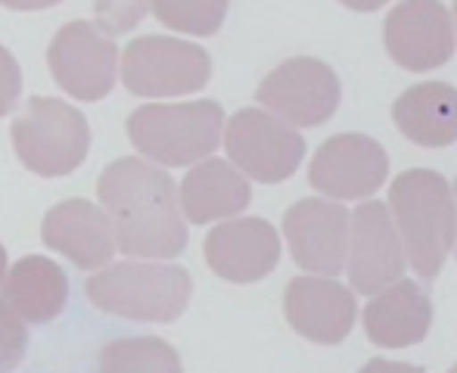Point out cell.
Masks as SVG:
<instances>
[{
    "mask_svg": "<svg viewBox=\"0 0 457 373\" xmlns=\"http://www.w3.org/2000/svg\"><path fill=\"white\" fill-rule=\"evenodd\" d=\"M205 261L228 283H259L280 261V236L265 218H224L205 236Z\"/></svg>",
    "mask_w": 457,
    "mask_h": 373,
    "instance_id": "obj_15",
    "label": "cell"
},
{
    "mask_svg": "<svg viewBox=\"0 0 457 373\" xmlns=\"http://www.w3.org/2000/svg\"><path fill=\"white\" fill-rule=\"evenodd\" d=\"M454 22H457V0H454Z\"/></svg>",
    "mask_w": 457,
    "mask_h": 373,
    "instance_id": "obj_31",
    "label": "cell"
},
{
    "mask_svg": "<svg viewBox=\"0 0 457 373\" xmlns=\"http://www.w3.org/2000/svg\"><path fill=\"white\" fill-rule=\"evenodd\" d=\"M358 373H427V370L414 368V364H398V361H386V358H373V361H367Z\"/></svg>",
    "mask_w": 457,
    "mask_h": 373,
    "instance_id": "obj_26",
    "label": "cell"
},
{
    "mask_svg": "<svg viewBox=\"0 0 457 373\" xmlns=\"http://www.w3.org/2000/svg\"><path fill=\"white\" fill-rule=\"evenodd\" d=\"M339 4H345L355 12H373V10H379V6L389 4V0H339Z\"/></svg>",
    "mask_w": 457,
    "mask_h": 373,
    "instance_id": "obj_28",
    "label": "cell"
},
{
    "mask_svg": "<svg viewBox=\"0 0 457 373\" xmlns=\"http://www.w3.org/2000/svg\"><path fill=\"white\" fill-rule=\"evenodd\" d=\"M389 159L373 137L364 134H337L314 153L308 169V181L324 196L345 203V199H367L386 184Z\"/></svg>",
    "mask_w": 457,
    "mask_h": 373,
    "instance_id": "obj_13",
    "label": "cell"
},
{
    "mask_svg": "<svg viewBox=\"0 0 457 373\" xmlns=\"http://www.w3.org/2000/svg\"><path fill=\"white\" fill-rule=\"evenodd\" d=\"M339 94V79L327 62L295 56L265 75L255 100L289 128H318L333 119Z\"/></svg>",
    "mask_w": 457,
    "mask_h": 373,
    "instance_id": "obj_9",
    "label": "cell"
},
{
    "mask_svg": "<svg viewBox=\"0 0 457 373\" xmlns=\"http://www.w3.org/2000/svg\"><path fill=\"white\" fill-rule=\"evenodd\" d=\"M224 109L215 100L146 103L128 119L134 150L162 169H184L209 159L221 146Z\"/></svg>",
    "mask_w": 457,
    "mask_h": 373,
    "instance_id": "obj_4",
    "label": "cell"
},
{
    "mask_svg": "<svg viewBox=\"0 0 457 373\" xmlns=\"http://www.w3.org/2000/svg\"><path fill=\"white\" fill-rule=\"evenodd\" d=\"M19 94H22V72H19V62H16V56L0 44V119L16 109Z\"/></svg>",
    "mask_w": 457,
    "mask_h": 373,
    "instance_id": "obj_25",
    "label": "cell"
},
{
    "mask_svg": "<svg viewBox=\"0 0 457 373\" xmlns=\"http://www.w3.org/2000/svg\"><path fill=\"white\" fill-rule=\"evenodd\" d=\"M221 144L234 169L259 184H280L305 159V140L295 128L265 109H240L224 121Z\"/></svg>",
    "mask_w": 457,
    "mask_h": 373,
    "instance_id": "obj_7",
    "label": "cell"
},
{
    "mask_svg": "<svg viewBox=\"0 0 457 373\" xmlns=\"http://www.w3.org/2000/svg\"><path fill=\"white\" fill-rule=\"evenodd\" d=\"M352 211L337 199H299L283 218L295 265L318 278H337L349 253Z\"/></svg>",
    "mask_w": 457,
    "mask_h": 373,
    "instance_id": "obj_11",
    "label": "cell"
},
{
    "mask_svg": "<svg viewBox=\"0 0 457 373\" xmlns=\"http://www.w3.org/2000/svg\"><path fill=\"white\" fill-rule=\"evenodd\" d=\"M383 41L389 56L411 72H429L452 60L454 22L439 0H402L386 16Z\"/></svg>",
    "mask_w": 457,
    "mask_h": 373,
    "instance_id": "obj_12",
    "label": "cell"
},
{
    "mask_svg": "<svg viewBox=\"0 0 457 373\" xmlns=\"http://www.w3.org/2000/svg\"><path fill=\"white\" fill-rule=\"evenodd\" d=\"M41 240L47 249L60 253L81 271H100L115 261V234L112 221L103 205L91 199H62L44 215Z\"/></svg>",
    "mask_w": 457,
    "mask_h": 373,
    "instance_id": "obj_14",
    "label": "cell"
},
{
    "mask_svg": "<svg viewBox=\"0 0 457 373\" xmlns=\"http://www.w3.org/2000/svg\"><path fill=\"white\" fill-rule=\"evenodd\" d=\"M389 205L408 265L420 280H436L457 236L454 190L439 171L411 169L392 181Z\"/></svg>",
    "mask_w": 457,
    "mask_h": 373,
    "instance_id": "obj_2",
    "label": "cell"
},
{
    "mask_svg": "<svg viewBox=\"0 0 457 373\" xmlns=\"http://www.w3.org/2000/svg\"><path fill=\"white\" fill-rule=\"evenodd\" d=\"M4 278H6V249L0 243V286H4Z\"/></svg>",
    "mask_w": 457,
    "mask_h": 373,
    "instance_id": "obj_29",
    "label": "cell"
},
{
    "mask_svg": "<svg viewBox=\"0 0 457 373\" xmlns=\"http://www.w3.org/2000/svg\"><path fill=\"white\" fill-rule=\"evenodd\" d=\"M47 66L54 81L72 100L96 103L119 79V44L91 19L66 22L47 47Z\"/></svg>",
    "mask_w": 457,
    "mask_h": 373,
    "instance_id": "obj_8",
    "label": "cell"
},
{
    "mask_svg": "<svg viewBox=\"0 0 457 373\" xmlns=\"http://www.w3.org/2000/svg\"><path fill=\"white\" fill-rule=\"evenodd\" d=\"M433 324V302L427 289L414 280H395L373 293V302L364 308L367 339L379 349H408L423 343Z\"/></svg>",
    "mask_w": 457,
    "mask_h": 373,
    "instance_id": "obj_17",
    "label": "cell"
},
{
    "mask_svg": "<svg viewBox=\"0 0 457 373\" xmlns=\"http://www.w3.org/2000/svg\"><path fill=\"white\" fill-rule=\"evenodd\" d=\"M345 268H349L352 289L361 295H373L389 283L402 280L408 259H404L402 236L395 230L389 205L361 199V205L352 211Z\"/></svg>",
    "mask_w": 457,
    "mask_h": 373,
    "instance_id": "obj_10",
    "label": "cell"
},
{
    "mask_svg": "<svg viewBox=\"0 0 457 373\" xmlns=\"http://www.w3.org/2000/svg\"><path fill=\"white\" fill-rule=\"evenodd\" d=\"M96 25L109 35H128L144 22L150 12V0H94Z\"/></svg>",
    "mask_w": 457,
    "mask_h": 373,
    "instance_id": "obj_24",
    "label": "cell"
},
{
    "mask_svg": "<svg viewBox=\"0 0 457 373\" xmlns=\"http://www.w3.org/2000/svg\"><path fill=\"white\" fill-rule=\"evenodd\" d=\"M62 4V0H0V6L19 12H35V10H50V6Z\"/></svg>",
    "mask_w": 457,
    "mask_h": 373,
    "instance_id": "obj_27",
    "label": "cell"
},
{
    "mask_svg": "<svg viewBox=\"0 0 457 373\" xmlns=\"http://www.w3.org/2000/svg\"><path fill=\"white\" fill-rule=\"evenodd\" d=\"M119 75L128 94L146 100L196 94L212 79V56L199 44L165 35L134 37L119 54Z\"/></svg>",
    "mask_w": 457,
    "mask_h": 373,
    "instance_id": "obj_6",
    "label": "cell"
},
{
    "mask_svg": "<svg viewBox=\"0 0 457 373\" xmlns=\"http://www.w3.org/2000/svg\"><path fill=\"white\" fill-rule=\"evenodd\" d=\"M448 373H457V364H454V368H452V370H448Z\"/></svg>",
    "mask_w": 457,
    "mask_h": 373,
    "instance_id": "obj_32",
    "label": "cell"
},
{
    "mask_svg": "<svg viewBox=\"0 0 457 373\" xmlns=\"http://www.w3.org/2000/svg\"><path fill=\"white\" fill-rule=\"evenodd\" d=\"M19 162L37 178H66L81 169L91 150L85 112L56 96H31L10 128Z\"/></svg>",
    "mask_w": 457,
    "mask_h": 373,
    "instance_id": "obj_5",
    "label": "cell"
},
{
    "mask_svg": "<svg viewBox=\"0 0 457 373\" xmlns=\"http://www.w3.org/2000/svg\"><path fill=\"white\" fill-rule=\"evenodd\" d=\"M25 349H29V330L25 320L6 305L0 295V373H12L22 364Z\"/></svg>",
    "mask_w": 457,
    "mask_h": 373,
    "instance_id": "obj_23",
    "label": "cell"
},
{
    "mask_svg": "<svg viewBox=\"0 0 457 373\" xmlns=\"http://www.w3.org/2000/svg\"><path fill=\"white\" fill-rule=\"evenodd\" d=\"M230 0H150V10L165 29L209 37L224 25Z\"/></svg>",
    "mask_w": 457,
    "mask_h": 373,
    "instance_id": "obj_22",
    "label": "cell"
},
{
    "mask_svg": "<svg viewBox=\"0 0 457 373\" xmlns=\"http://www.w3.org/2000/svg\"><path fill=\"white\" fill-rule=\"evenodd\" d=\"M100 373H184L175 345L159 336L112 339L100 352Z\"/></svg>",
    "mask_w": 457,
    "mask_h": 373,
    "instance_id": "obj_21",
    "label": "cell"
},
{
    "mask_svg": "<svg viewBox=\"0 0 457 373\" xmlns=\"http://www.w3.org/2000/svg\"><path fill=\"white\" fill-rule=\"evenodd\" d=\"M395 128L420 146H452L457 140V87L423 81L408 87L392 106Z\"/></svg>",
    "mask_w": 457,
    "mask_h": 373,
    "instance_id": "obj_20",
    "label": "cell"
},
{
    "mask_svg": "<svg viewBox=\"0 0 457 373\" xmlns=\"http://www.w3.org/2000/svg\"><path fill=\"white\" fill-rule=\"evenodd\" d=\"M193 295L190 271L175 261H109L87 280V299L112 318L137 324H175Z\"/></svg>",
    "mask_w": 457,
    "mask_h": 373,
    "instance_id": "obj_3",
    "label": "cell"
},
{
    "mask_svg": "<svg viewBox=\"0 0 457 373\" xmlns=\"http://www.w3.org/2000/svg\"><path fill=\"white\" fill-rule=\"evenodd\" d=\"M4 299L25 324H50L69 302V278L47 255H25L6 268Z\"/></svg>",
    "mask_w": 457,
    "mask_h": 373,
    "instance_id": "obj_19",
    "label": "cell"
},
{
    "mask_svg": "<svg viewBox=\"0 0 457 373\" xmlns=\"http://www.w3.org/2000/svg\"><path fill=\"white\" fill-rule=\"evenodd\" d=\"M452 190H454V203H457V184L452 186ZM454 253H457V236H454Z\"/></svg>",
    "mask_w": 457,
    "mask_h": 373,
    "instance_id": "obj_30",
    "label": "cell"
},
{
    "mask_svg": "<svg viewBox=\"0 0 457 373\" xmlns=\"http://www.w3.org/2000/svg\"><path fill=\"white\" fill-rule=\"evenodd\" d=\"M96 196L125 259L171 261L187 249L178 184L162 165L150 159H119L100 175Z\"/></svg>",
    "mask_w": 457,
    "mask_h": 373,
    "instance_id": "obj_1",
    "label": "cell"
},
{
    "mask_svg": "<svg viewBox=\"0 0 457 373\" xmlns=\"http://www.w3.org/2000/svg\"><path fill=\"white\" fill-rule=\"evenodd\" d=\"M253 199L249 178L228 159H203L184 175L178 186V205H181L184 221L190 224H212L234 218L246 211Z\"/></svg>",
    "mask_w": 457,
    "mask_h": 373,
    "instance_id": "obj_18",
    "label": "cell"
},
{
    "mask_svg": "<svg viewBox=\"0 0 457 373\" xmlns=\"http://www.w3.org/2000/svg\"><path fill=\"white\" fill-rule=\"evenodd\" d=\"M283 311L299 336L312 339L318 345H339L352 333L358 318L355 293L330 278H308L289 280L283 295Z\"/></svg>",
    "mask_w": 457,
    "mask_h": 373,
    "instance_id": "obj_16",
    "label": "cell"
}]
</instances>
